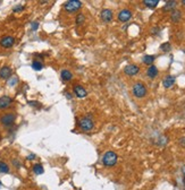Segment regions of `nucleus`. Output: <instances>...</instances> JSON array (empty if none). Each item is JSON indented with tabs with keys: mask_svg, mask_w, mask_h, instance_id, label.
<instances>
[{
	"mask_svg": "<svg viewBox=\"0 0 185 190\" xmlns=\"http://www.w3.org/2000/svg\"><path fill=\"white\" fill-rule=\"evenodd\" d=\"M81 8H82V2L78 0H69L64 4V9L69 14L78 12Z\"/></svg>",
	"mask_w": 185,
	"mask_h": 190,
	"instance_id": "obj_1",
	"label": "nucleus"
},
{
	"mask_svg": "<svg viewBox=\"0 0 185 190\" xmlns=\"http://www.w3.org/2000/svg\"><path fill=\"white\" fill-rule=\"evenodd\" d=\"M132 92H133V95L137 97V99H142V97H144L148 91H147V87L143 83H135L134 84V86L132 88Z\"/></svg>",
	"mask_w": 185,
	"mask_h": 190,
	"instance_id": "obj_2",
	"label": "nucleus"
},
{
	"mask_svg": "<svg viewBox=\"0 0 185 190\" xmlns=\"http://www.w3.org/2000/svg\"><path fill=\"white\" fill-rule=\"evenodd\" d=\"M102 163L106 166H114L117 163V154L114 152H106L102 156Z\"/></svg>",
	"mask_w": 185,
	"mask_h": 190,
	"instance_id": "obj_3",
	"label": "nucleus"
},
{
	"mask_svg": "<svg viewBox=\"0 0 185 190\" xmlns=\"http://www.w3.org/2000/svg\"><path fill=\"white\" fill-rule=\"evenodd\" d=\"M78 126L82 130L84 131H90L93 129V127H94V122H93V120L91 119V117H83V118L80 120V122H78Z\"/></svg>",
	"mask_w": 185,
	"mask_h": 190,
	"instance_id": "obj_4",
	"label": "nucleus"
},
{
	"mask_svg": "<svg viewBox=\"0 0 185 190\" xmlns=\"http://www.w3.org/2000/svg\"><path fill=\"white\" fill-rule=\"evenodd\" d=\"M15 119H16V115L14 114V113H7V114H5V115L1 117V119H0V122L2 123L4 126L9 127L15 122Z\"/></svg>",
	"mask_w": 185,
	"mask_h": 190,
	"instance_id": "obj_5",
	"label": "nucleus"
},
{
	"mask_svg": "<svg viewBox=\"0 0 185 190\" xmlns=\"http://www.w3.org/2000/svg\"><path fill=\"white\" fill-rule=\"evenodd\" d=\"M14 43H15V39L10 35H6L0 39V45L2 47H6V49L7 47H12L14 45Z\"/></svg>",
	"mask_w": 185,
	"mask_h": 190,
	"instance_id": "obj_6",
	"label": "nucleus"
},
{
	"mask_svg": "<svg viewBox=\"0 0 185 190\" xmlns=\"http://www.w3.org/2000/svg\"><path fill=\"white\" fill-rule=\"evenodd\" d=\"M100 17L105 23H109V22H111V19H113L114 14L110 9H102L100 14Z\"/></svg>",
	"mask_w": 185,
	"mask_h": 190,
	"instance_id": "obj_7",
	"label": "nucleus"
},
{
	"mask_svg": "<svg viewBox=\"0 0 185 190\" xmlns=\"http://www.w3.org/2000/svg\"><path fill=\"white\" fill-rule=\"evenodd\" d=\"M73 91H74V94L76 95L77 97H80V99H83V97H85L88 95V92L85 91L84 87L81 86V85H74Z\"/></svg>",
	"mask_w": 185,
	"mask_h": 190,
	"instance_id": "obj_8",
	"label": "nucleus"
},
{
	"mask_svg": "<svg viewBox=\"0 0 185 190\" xmlns=\"http://www.w3.org/2000/svg\"><path fill=\"white\" fill-rule=\"evenodd\" d=\"M131 17H132V12H131V10H129V9H123V10H121L119 14H118V19L121 20L122 23H125V22L129 20Z\"/></svg>",
	"mask_w": 185,
	"mask_h": 190,
	"instance_id": "obj_9",
	"label": "nucleus"
},
{
	"mask_svg": "<svg viewBox=\"0 0 185 190\" xmlns=\"http://www.w3.org/2000/svg\"><path fill=\"white\" fill-rule=\"evenodd\" d=\"M139 71H140V68L137 67L136 65H127V66L124 68V72L129 76L136 75Z\"/></svg>",
	"mask_w": 185,
	"mask_h": 190,
	"instance_id": "obj_10",
	"label": "nucleus"
},
{
	"mask_svg": "<svg viewBox=\"0 0 185 190\" xmlns=\"http://www.w3.org/2000/svg\"><path fill=\"white\" fill-rule=\"evenodd\" d=\"M13 74L12 68L8 66H4L0 68V78L1 79H9Z\"/></svg>",
	"mask_w": 185,
	"mask_h": 190,
	"instance_id": "obj_11",
	"label": "nucleus"
},
{
	"mask_svg": "<svg viewBox=\"0 0 185 190\" xmlns=\"http://www.w3.org/2000/svg\"><path fill=\"white\" fill-rule=\"evenodd\" d=\"M12 102L13 99L10 96H7V95L0 96V109H7L8 107H10Z\"/></svg>",
	"mask_w": 185,
	"mask_h": 190,
	"instance_id": "obj_12",
	"label": "nucleus"
},
{
	"mask_svg": "<svg viewBox=\"0 0 185 190\" xmlns=\"http://www.w3.org/2000/svg\"><path fill=\"white\" fill-rule=\"evenodd\" d=\"M175 82H176V78L172 75H168L164 78V80H162V85H164L165 88H169V87H172L174 84H175Z\"/></svg>",
	"mask_w": 185,
	"mask_h": 190,
	"instance_id": "obj_13",
	"label": "nucleus"
},
{
	"mask_svg": "<svg viewBox=\"0 0 185 190\" xmlns=\"http://www.w3.org/2000/svg\"><path fill=\"white\" fill-rule=\"evenodd\" d=\"M158 72H159V71H158V68L156 67V66H150L149 68H148V70H147V75H148V77H149V78H156V77H157L158 76Z\"/></svg>",
	"mask_w": 185,
	"mask_h": 190,
	"instance_id": "obj_14",
	"label": "nucleus"
},
{
	"mask_svg": "<svg viewBox=\"0 0 185 190\" xmlns=\"http://www.w3.org/2000/svg\"><path fill=\"white\" fill-rule=\"evenodd\" d=\"M72 78H73V74L69 70L64 69V70L61 71V79H63V80L69 82V80H72Z\"/></svg>",
	"mask_w": 185,
	"mask_h": 190,
	"instance_id": "obj_15",
	"label": "nucleus"
},
{
	"mask_svg": "<svg viewBox=\"0 0 185 190\" xmlns=\"http://www.w3.org/2000/svg\"><path fill=\"white\" fill-rule=\"evenodd\" d=\"M175 7H176V1H167L162 9L165 12H173V9H175Z\"/></svg>",
	"mask_w": 185,
	"mask_h": 190,
	"instance_id": "obj_16",
	"label": "nucleus"
},
{
	"mask_svg": "<svg viewBox=\"0 0 185 190\" xmlns=\"http://www.w3.org/2000/svg\"><path fill=\"white\" fill-rule=\"evenodd\" d=\"M172 20H173V23H178V20L181 19V12L180 10H174V12H172Z\"/></svg>",
	"mask_w": 185,
	"mask_h": 190,
	"instance_id": "obj_17",
	"label": "nucleus"
},
{
	"mask_svg": "<svg viewBox=\"0 0 185 190\" xmlns=\"http://www.w3.org/2000/svg\"><path fill=\"white\" fill-rule=\"evenodd\" d=\"M143 4L148 8H156L157 5L159 4V0H144Z\"/></svg>",
	"mask_w": 185,
	"mask_h": 190,
	"instance_id": "obj_18",
	"label": "nucleus"
},
{
	"mask_svg": "<svg viewBox=\"0 0 185 190\" xmlns=\"http://www.w3.org/2000/svg\"><path fill=\"white\" fill-rule=\"evenodd\" d=\"M153 61H154V55H144L143 57V63L145 65H149V66H152Z\"/></svg>",
	"mask_w": 185,
	"mask_h": 190,
	"instance_id": "obj_19",
	"label": "nucleus"
},
{
	"mask_svg": "<svg viewBox=\"0 0 185 190\" xmlns=\"http://www.w3.org/2000/svg\"><path fill=\"white\" fill-rule=\"evenodd\" d=\"M33 172L35 174H42L44 172L43 170V166L41 165V164H35V165H33Z\"/></svg>",
	"mask_w": 185,
	"mask_h": 190,
	"instance_id": "obj_20",
	"label": "nucleus"
},
{
	"mask_svg": "<svg viewBox=\"0 0 185 190\" xmlns=\"http://www.w3.org/2000/svg\"><path fill=\"white\" fill-rule=\"evenodd\" d=\"M75 23H76L77 25H83V23H85L84 14H77L76 18H75Z\"/></svg>",
	"mask_w": 185,
	"mask_h": 190,
	"instance_id": "obj_21",
	"label": "nucleus"
},
{
	"mask_svg": "<svg viewBox=\"0 0 185 190\" xmlns=\"http://www.w3.org/2000/svg\"><path fill=\"white\" fill-rule=\"evenodd\" d=\"M8 172H9L8 164H6L5 162L0 161V173H8Z\"/></svg>",
	"mask_w": 185,
	"mask_h": 190,
	"instance_id": "obj_22",
	"label": "nucleus"
},
{
	"mask_svg": "<svg viewBox=\"0 0 185 190\" xmlns=\"http://www.w3.org/2000/svg\"><path fill=\"white\" fill-rule=\"evenodd\" d=\"M160 50L164 52H169L172 50V45H170L169 42H165V43H162L160 45Z\"/></svg>",
	"mask_w": 185,
	"mask_h": 190,
	"instance_id": "obj_23",
	"label": "nucleus"
},
{
	"mask_svg": "<svg viewBox=\"0 0 185 190\" xmlns=\"http://www.w3.org/2000/svg\"><path fill=\"white\" fill-rule=\"evenodd\" d=\"M32 68L34 70H41V69L43 68V65H42L40 61H38V60H34L32 62Z\"/></svg>",
	"mask_w": 185,
	"mask_h": 190,
	"instance_id": "obj_24",
	"label": "nucleus"
},
{
	"mask_svg": "<svg viewBox=\"0 0 185 190\" xmlns=\"http://www.w3.org/2000/svg\"><path fill=\"white\" fill-rule=\"evenodd\" d=\"M17 82H18V78H17L16 76L10 77V78L8 79V85L9 86H15V85L17 84Z\"/></svg>",
	"mask_w": 185,
	"mask_h": 190,
	"instance_id": "obj_25",
	"label": "nucleus"
},
{
	"mask_svg": "<svg viewBox=\"0 0 185 190\" xmlns=\"http://www.w3.org/2000/svg\"><path fill=\"white\" fill-rule=\"evenodd\" d=\"M24 9V7L23 6H20V5H18V6H16V7H14V12H20V10H23Z\"/></svg>",
	"mask_w": 185,
	"mask_h": 190,
	"instance_id": "obj_26",
	"label": "nucleus"
},
{
	"mask_svg": "<svg viewBox=\"0 0 185 190\" xmlns=\"http://www.w3.org/2000/svg\"><path fill=\"white\" fill-rule=\"evenodd\" d=\"M38 27H39V23H38V22H33L32 23V30L33 31L38 30Z\"/></svg>",
	"mask_w": 185,
	"mask_h": 190,
	"instance_id": "obj_27",
	"label": "nucleus"
},
{
	"mask_svg": "<svg viewBox=\"0 0 185 190\" xmlns=\"http://www.w3.org/2000/svg\"><path fill=\"white\" fill-rule=\"evenodd\" d=\"M178 142H180V145H181L182 147H185V137H182V138L178 140Z\"/></svg>",
	"mask_w": 185,
	"mask_h": 190,
	"instance_id": "obj_28",
	"label": "nucleus"
},
{
	"mask_svg": "<svg viewBox=\"0 0 185 190\" xmlns=\"http://www.w3.org/2000/svg\"><path fill=\"white\" fill-rule=\"evenodd\" d=\"M13 164H14V165H16L17 167H20V164L18 163V161H17V160H14V161H13Z\"/></svg>",
	"mask_w": 185,
	"mask_h": 190,
	"instance_id": "obj_29",
	"label": "nucleus"
},
{
	"mask_svg": "<svg viewBox=\"0 0 185 190\" xmlns=\"http://www.w3.org/2000/svg\"><path fill=\"white\" fill-rule=\"evenodd\" d=\"M34 157H35V155L34 154H31L27 156V160H34Z\"/></svg>",
	"mask_w": 185,
	"mask_h": 190,
	"instance_id": "obj_30",
	"label": "nucleus"
},
{
	"mask_svg": "<svg viewBox=\"0 0 185 190\" xmlns=\"http://www.w3.org/2000/svg\"><path fill=\"white\" fill-rule=\"evenodd\" d=\"M28 104H30V105H32V107H33V105L35 107L36 104H39V103H38V102H32V101H30V102H28Z\"/></svg>",
	"mask_w": 185,
	"mask_h": 190,
	"instance_id": "obj_31",
	"label": "nucleus"
},
{
	"mask_svg": "<svg viewBox=\"0 0 185 190\" xmlns=\"http://www.w3.org/2000/svg\"><path fill=\"white\" fill-rule=\"evenodd\" d=\"M66 96H67V99H72V95H71V93H66Z\"/></svg>",
	"mask_w": 185,
	"mask_h": 190,
	"instance_id": "obj_32",
	"label": "nucleus"
},
{
	"mask_svg": "<svg viewBox=\"0 0 185 190\" xmlns=\"http://www.w3.org/2000/svg\"><path fill=\"white\" fill-rule=\"evenodd\" d=\"M182 4H183V5H185V0H183V1H182Z\"/></svg>",
	"mask_w": 185,
	"mask_h": 190,
	"instance_id": "obj_33",
	"label": "nucleus"
},
{
	"mask_svg": "<svg viewBox=\"0 0 185 190\" xmlns=\"http://www.w3.org/2000/svg\"><path fill=\"white\" fill-rule=\"evenodd\" d=\"M184 185H185V174H184Z\"/></svg>",
	"mask_w": 185,
	"mask_h": 190,
	"instance_id": "obj_34",
	"label": "nucleus"
},
{
	"mask_svg": "<svg viewBox=\"0 0 185 190\" xmlns=\"http://www.w3.org/2000/svg\"><path fill=\"white\" fill-rule=\"evenodd\" d=\"M0 186H1V182H0Z\"/></svg>",
	"mask_w": 185,
	"mask_h": 190,
	"instance_id": "obj_35",
	"label": "nucleus"
}]
</instances>
